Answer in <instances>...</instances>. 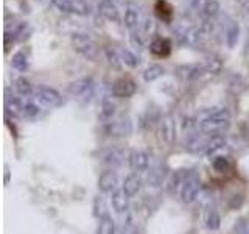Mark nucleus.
Instances as JSON below:
<instances>
[{
    "instance_id": "cd10ccee",
    "label": "nucleus",
    "mask_w": 249,
    "mask_h": 234,
    "mask_svg": "<svg viewBox=\"0 0 249 234\" xmlns=\"http://www.w3.org/2000/svg\"><path fill=\"white\" fill-rule=\"evenodd\" d=\"M114 113H115V106L111 103V101H105L103 103V106H101V117H103V119H111V117L114 116Z\"/></svg>"
},
{
    "instance_id": "f03ea898",
    "label": "nucleus",
    "mask_w": 249,
    "mask_h": 234,
    "mask_svg": "<svg viewBox=\"0 0 249 234\" xmlns=\"http://www.w3.org/2000/svg\"><path fill=\"white\" fill-rule=\"evenodd\" d=\"M35 98L47 108H58L64 103L61 94L56 89L49 88V86H37L35 89Z\"/></svg>"
},
{
    "instance_id": "ddd939ff",
    "label": "nucleus",
    "mask_w": 249,
    "mask_h": 234,
    "mask_svg": "<svg viewBox=\"0 0 249 234\" xmlns=\"http://www.w3.org/2000/svg\"><path fill=\"white\" fill-rule=\"evenodd\" d=\"M154 13L160 20H163L165 23H170L173 20L175 10H173V5L167 2V0H158V2L154 3Z\"/></svg>"
},
{
    "instance_id": "9b49d317",
    "label": "nucleus",
    "mask_w": 249,
    "mask_h": 234,
    "mask_svg": "<svg viewBox=\"0 0 249 234\" xmlns=\"http://www.w3.org/2000/svg\"><path fill=\"white\" fill-rule=\"evenodd\" d=\"M224 145H226L224 136H221V135H212L210 137L206 139V144H204V147H202L201 155L202 156H212L218 150H221Z\"/></svg>"
},
{
    "instance_id": "0eeeda50",
    "label": "nucleus",
    "mask_w": 249,
    "mask_h": 234,
    "mask_svg": "<svg viewBox=\"0 0 249 234\" xmlns=\"http://www.w3.org/2000/svg\"><path fill=\"white\" fill-rule=\"evenodd\" d=\"M98 189L105 194H112L119 189V176H117L115 172L107 170L105 174H101V176L98 178Z\"/></svg>"
},
{
    "instance_id": "dca6fc26",
    "label": "nucleus",
    "mask_w": 249,
    "mask_h": 234,
    "mask_svg": "<svg viewBox=\"0 0 249 234\" xmlns=\"http://www.w3.org/2000/svg\"><path fill=\"white\" fill-rule=\"evenodd\" d=\"M122 189L128 194V197H134V195H137L140 192V189H142V178H140L137 174H131L128 175L126 178H124L123 181V186Z\"/></svg>"
},
{
    "instance_id": "f3484780",
    "label": "nucleus",
    "mask_w": 249,
    "mask_h": 234,
    "mask_svg": "<svg viewBox=\"0 0 249 234\" xmlns=\"http://www.w3.org/2000/svg\"><path fill=\"white\" fill-rule=\"evenodd\" d=\"M150 50H151L153 55H156V57L167 58L168 55L171 53V42H170V39H167V38L154 39L153 44L150 45Z\"/></svg>"
},
{
    "instance_id": "4be33fe9",
    "label": "nucleus",
    "mask_w": 249,
    "mask_h": 234,
    "mask_svg": "<svg viewBox=\"0 0 249 234\" xmlns=\"http://www.w3.org/2000/svg\"><path fill=\"white\" fill-rule=\"evenodd\" d=\"M93 215H95L98 220L103 217H107L109 215V211H107V206H106V201L101 198V197H95L93 200Z\"/></svg>"
},
{
    "instance_id": "412c9836",
    "label": "nucleus",
    "mask_w": 249,
    "mask_h": 234,
    "mask_svg": "<svg viewBox=\"0 0 249 234\" xmlns=\"http://www.w3.org/2000/svg\"><path fill=\"white\" fill-rule=\"evenodd\" d=\"M16 91H18V94L22 97H28L35 92L33 86L30 84L27 78H18V80H16Z\"/></svg>"
},
{
    "instance_id": "1a4fd4ad",
    "label": "nucleus",
    "mask_w": 249,
    "mask_h": 234,
    "mask_svg": "<svg viewBox=\"0 0 249 234\" xmlns=\"http://www.w3.org/2000/svg\"><path fill=\"white\" fill-rule=\"evenodd\" d=\"M111 205L117 214H126L129 209V197L123 189H117L111 195Z\"/></svg>"
},
{
    "instance_id": "39448f33",
    "label": "nucleus",
    "mask_w": 249,
    "mask_h": 234,
    "mask_svg": "<svg viewBox=\"0 0 249 234\" xmlns=\"http://www.w3.org/2000/svg\"><path fill=\"white\" fill-rule=\"evenodd\" d=\"M128 164L131 170L134 174H142V172L148 170V166H150V156H148L146 152L143 150H132L128 156Z\"/></svg>"
},
{
    "instance_id": "f257e3e1",
    "label": "nucleus",
    "mask_w": 249,
    "mask_h": 234,
    "mask_svg": "<svg viewBox=\"0 0 249 234\" xmlns=\"http://www.w3.org/2000/svg\"><path fill=\"white\" fill-rule=\"evenodd\" d=\"M231 120V114L226 108H209L201 111L196 119H195V125L207 135H218V131L223 130Z\"/></svg>"
},
{
    "instance_id": "9d476101",
    "label": "nucleus",
    "mask_w": 249,
    "mask_h": 234,
    "mask_svg": "<svg viewBox=\"0 0 249 234\" xmlns=\"http://www.w3.org/2000/svg\"><path fill=\"white\" fill-rule=\"evenodd\" d=\"M54 6H58L61 11L66 13H78V14H86L89 13L88 6H86L80 0H52Z\"/></svg>"
},
{
    "instance_id": "20e7f679",
    "label": "nucleus",
    "mask_w": 249,
    "mask_h": 234,
    "mask_svg": "<svg viewBox=\"0 0 249 234\" xmlns=\"http://www.w3.org/2000/svg\"><path fill=\"white\" fill-rule=\"evenodd\" d=\"M69 92L81 101H89L93 96V83L90 78H81L69 86Z\"/></svg>"
},
{
    "instance_id": "f8f14e48",
    "label": "nucleus",
    "mask_w": 249,
    "mask_h": 234,
    "mask_svg": "<svg viewBox=\"0 0 249 234\" xmlns=\"http://www.w3.org/2000/svg\"><path fill=\"white\" fill-rule=\"evenodd\" d=\"M73 42H75V49L80 53H83L86 58H89V59L95 58V45L92 44V41L89 38L76 35L73 38Z\"/></svg>"
},
{
    "instance_id": "6ab92c4d",
    "label": "nucleus",
    "mask_w": 249,
    "mask_h": 234,
    "mask_svg": "<svg viewBox=\"0 0 249 234\" xmlns=\"http://www.w3.org/2000/svg\"><path fill=\"white\" fill-rule=\"evenodd\" d=\"M97 234H117V226H115L111 215L100 218Z\"/></svg>"
},
{
    "instance_id": "7ed1b4c3",
    "label": "nucleus",
    "mask_w": 249,
    "mask_h": 234,
    "mask_svg": "<svg viewBox=\"0 0 249 234\" xmlns=\"http://www.w3.org/2000/svg\"><path fill=\"white\" fill-rule=\"evenodd\" d=\"M199 191H201V181H199L198 175L193 174V172L187 174L185 181H184V184L181 187V192H179V195H181V200L184 203H193L195 200L198 198Z\"/></svg>"
},
{
    "instance_id": "bb28decb",
    "label": "nucleus",
    "mask_w": 249,
    "mask_h": 234,
    "mask_svg": "<svg viewBox=\"0 0 249 234\" xmlns=\"http://www.w3.org/2000/svg\"><path fill=\"white\" fill-rule=\"evenodd\" d=\"M39 108L33 103H25V106H23V117L25 119H35V117L39 116Z\"/></svg>"
},
{
    "instance_id": "5701e85b",
    "label": "nucleus",
    "mask_w": 249,
    "mask_h": 234,
    "mask_svg": "<svg viewBox=\"0 0 249 234\" xmlns=\"http://www.w3.org/2000/svg\"><path fill=\"white\" fill-rule=\"evenodd\" d=\"M11 64H13V67L16 70H18V72H27V69H28L27 57L22 52H18V53L14 55L13 59H11Z\"/></svg>"
},
{
    "instance_id": "4468645a",
    "label": "nucleus",
    "mask_w": 249,
    "mask_h": 234,
    "mask_svg": "<svg viewBox=\"0 0 249 234\" xmlns=\"http://www.w3.org/2000/svg\"><path fill=\"white\" fill-rule=\"evenodd\" d=\"M23 105L22 101L10 94V89L5 91V109L6 113H10L16 117H23Z\"/></svg>"
},
{
    "instance_id": "a211bd4d",
    "label": "nucleus",
    "mask_w": 249,
    "mask_h": 234,
    "mask_svg": "<svg viewBox=\"0 0 249 234\" xmlns=\"http://www.w3.org/2000/svg\"><path fill=\"white\" fill-rule=\"evenodd\" d=\"M103 159H105L106 166L115 169V167H120L122 164H123V161H124V153L120 150V148H111V150H109L105 155Z\"/></svg>"
},
{
    "instance_id": "c85d7f7f",
    "label": "nucleus",
    "mask_w": 249,
    "mask_h": 234,
    "mask_svg": "<svg viewBox=\"0 0 249 234\" xmlns=\"http://www.w3.org/2000/svg\"><path fill=\"white\" fill-rule=\"evenodd\" d=\"M122 57H123V61L126 62L128 66H131V67H136L137 64H139V61H137V58L134 57L132 53H129L128 50H124L123 53H122Z\"/></svg>"
},
{
    "instance_id": "6e6552de",
    "label": "nucleus",
    "mask_w": 249,
    "mask_h": 234,
    "mask_svg": "<svg viewBox=\"0 0 249 234\" xmlns=\"http://www.w3.org/2000/svg\"><path fill=\"white\" fill-rule=\"evenodd\" d=\"M167 175H168V167L165 164H158V166L151 167L150 172H148L146 183L151 187H160L162 183L167 179Z\"/></svg>"
},
{
    "instance_id": "aec40b11",
    "label": "nucleus",
    "mask_w": 249,
    "mask_h": 234,
    "mask_svg": "<svg viewBox=\"0 0 249 234\" xmlns=\"http://www.w3.org/2000/svg\"><path fill=\"white\" fill-rule=\"evenodd\" d=\"M220 225H221V217H220V214H218L216 209L210 208L207 215H206V226H207L209 230L215 231V230L220 228Z\"/></svg>"
},
{
    "instance_id": "423d86ee",
    "label": "nucleus",
    "mask_w": 249,
    "mask_h": 234,
    "mask_svg": "<svg viewBox=\"0 0 249 234\" xmlns=\"http://www.w3.org/2000/svg\"><path fill=\"white\" fill-rule=\"evenodd\" d=\"M137 89V86L136 83L131 80V78L128 77H123L120 78V80H117L112 86V94L115 97H119V98H128L131 97L132 94L136 92Z\"/></svg>"
},
{
    "instance_id": "a878e982",
    "label": "nucleus",
    "mask_w": 249,
    "mask_h": 234,
    "mask_svg": "<svg viewBox=\"0 0 249 234\" xmlns=\"http://www.w3.org/2000/svg\"><path fill=\"white\" fill-rule=\"evenodd\" d=\"M117 234H137V230L128 218L126 222H122L120 226H117Z\"/></svg>"
},
{
    "instance_id": "393cba45",
    "label": "nucleus",
    "mask_w": 249,
    "mask_h": 234,
    "mask_svg": "<svg viewBox=\"0 0 249 234\" xmlns=\"http://www.w3.org/2000/svg\"><path fill=\"white\" fill-rule=\"evenodd\" d=\"M212 166L216 172H220V174H224V172H228L231 169V161L226 158V156H216L213 159Z\"/></svg>"
},
{
    "instance_id": "2eb2a0df",
    "label": "nucleus",
    "mask_w": 249,
    "mask_h": 234,
    "mask_svg": "<svg viewBox=\"0 0 249 234\" xmlns=\"http://www.w3.org/2000/svg\"><path fill=\"white\" fill-rule=\"evenodd\" d=\"M160 136L165 140L167 144H173L176 139V127H175V120L171 117H163L160 122Z\"/></svg>"
},
{
    "instance_id": "b1692460",
    "label": "nucleus",
    "mask_w": 249,
    "mask_h": 234,
    "mask_svg": "<svg viewBox=\"0 0 249 234\" xmlns=\"http://www.w3.org/2000/svg\"><path fill=\"white\" fill-rule=\"evenodd\" d=\"M162 75H163V69L159 64H153V66H150L143 72V80L145 81H154V80H158L159 77H162Z\"/></svg>"
}]
</instances>
